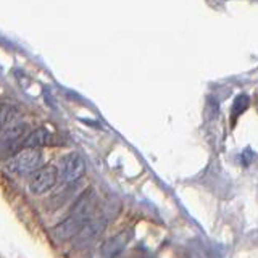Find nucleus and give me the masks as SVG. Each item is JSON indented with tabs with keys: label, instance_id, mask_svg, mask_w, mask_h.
<instances>
[{
	"label": "nucleus",
	"instance_id": "nucleus-1",
	"mask_svg": "<svg viewBox=\"0 0 258 258\" xmlns=\"http://www.w3.org/2000/svg\"><path fill=\"white\" fill-rule=\"evenodd\" d=\"M42 166V152L39 149H21L7 161V169L13 174L26 176Z\"/></svg>",
	"mask_w": 258,
	"mask_h": 258
},
{
	"label": "nucleus",
	"instance_id": "nucleus-2",
	"mask_svg": "<svg viewBox=\"0 0 258 258\" xmlns=\"http://www.w3.org/2000/svg\"><path fill=\"white\" fill-rule=\"evenodd\" d=\"M58 168L55 165H44L40 166L36 173L31 174L29 179V190L34 196H44L48 190L55 187L56 181H58Z\"/></svg>",
	"mask_w": 258,
	"mask_h": 258
},
{
	"label": "nucleus",
	"instance_id": "nucleus-3",
	"mask_svg": "<svg viewBox=\"0 0 258 258\" xmlns=\"http://www.w3.org/2000/svg\"><path fill=\"white\" fill-rule=\"evenodd\" d=\"M29 133V126L26 123H16L7 127L0 134V155H8V153L15 152V149L24 142Z\"/></svg>",
	"mask_w": 258,
	"mask_h": 258
},
{
	"label": "nucleus",
	"instance_id": "nucleus-4",
	"mask_svg": "<svg viewBox=\"0 0 258 258\" xmlns=\"http://www.w3.org/2000/svg\"><path fill=\"white\" fill-rule=\"evenodd\" d=\"M58 173L67 182H76L86 174V161L78 152H71L61 158Z\"/></svg>",
	"mask_w": 258,
	"mask_h": 258
},
{
	"label": "nucleus",
	"instance_id": "nucleus-5",
	"mask_svg": "<svg viewBox=\"0 0 258 258\" xmlns=\"http://www.w3.org/2000/svg\"><path fill=\"white\" fill-rule=\"evenodd\" d=\"M84 223H86V220H83V218L70 215L58 224H55L50 229V234L56 240H68V239L76 237V234L79 232L81 228H83Z\"/></svg>",
	"mask_w": 258,
	"mask_h": 258
},
{
	"label": "nucleus",
	"instance_id": "nucleus-6",
	"mask_svg": "<svg viewBox=\"0 0 258 258\" xmlns=\"http://www.w3.org/2000/svg\"><path fill=\"white\" fill-rule=\"evenodd\" d=\"M108 220L103 215L100 216H92L91 220H87L83 228L79 229V232L76 234V239L79 242H87V240H94L95 237H99L100 234H103L105 228H107Z\"/></svg>",
	"mask_w": 258,
	"mask_h": 258
},
{
	"label": "nucleus",
	"instance_id": "nucleus-7",
	"mask_svg": "<svg viewBox=\"0 0 258 258\" xmlns=\"http://www.w3.org/2000/svg\"><path fill=\"white\" fill-rule=\"evenodd\" d=\"M131 231H121L118 234H115L113 237H108L107 240H103V244L100 245V255L103 258H113L116 256L121 250H123L127 242L131 240Z\"/></svg>",
	"mask_w": 258,
	"mask_h": 258
},
{
	"label": "nucleus",
	"instance_id": "nucleus-8",
	"mask_svg": "<svg viewBox=\"0 0 258 258\" xmlns=\"http://www.w3.org/2000/svg\"><path fill=\"white\" fill-rule=\"evenodd\" d=\"M95 208V194L94 189H87L84 190L81 196L76 199V202L73 204V212L71 215L83 218V220H91L92 218V212Z\"/></svg>",
	"mask_w": 258,
	"mask_h": 258
},
{
	"label": "nucleus",
	"instance_id": "nucleus-9",
	"mask_svg": "<svg viewBox=\"0 0 258 258\" xmlns=\"http://www.w3.org/2000/svg\"><path fill=\"white\" fill-rule=\"evenodd\" d=\"M53 144H55L53 134L45 126H40L32 129L28 134V137L23 142V149H40V147H48V145Z\"/></svg>",
	"mask_w": 258,
	"mask_h": 258
},
{
	"label": "nucleus",
	"instance_id": "nucleus-10",
	"mask_svg": "<svg viewBox=\"0 0 258 258\" xmlns=\"http://www.w3.org/2000/svg\"><path fill=\"white\" fill-rule=\"evenodd\" d=\"M18 115V107L12 100H0V131L5 129L10 121Z\"/></svg>",
	"mask_w": 258,
	"mask_h": 258
},
{
	"label": "nucleus",
	"instance_id": "nucleus-11",
	"mask_svg": "<svg viewBox=\"0 0 258 258\" xmlns=\"http://www.w3.org/2000/svg\"><path fill=\"white\" fill-rule=\"evenodd\" d=\"M248 103H250L248 95L240 94V95L236 97V100H234V103H232V111H231V118H232V121L236 119V118L240 115V113H244V111L248 108Z\"/></svg>",
	"mask_w": 258,
	"mask_h": 258
}]
</instances>
